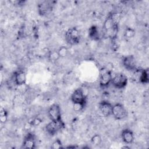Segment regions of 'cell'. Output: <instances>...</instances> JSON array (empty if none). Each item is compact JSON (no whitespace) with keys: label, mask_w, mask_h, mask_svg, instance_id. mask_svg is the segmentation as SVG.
Returning a JSON list of instances; mask_svg holds the SVG:
<instances>
[{"label":"cell","mask_w":149,"mask_h":149,"mask_svg":"<svg viewBox=\"0 0 149 149\" xmlns=\"http://www.w3.org/2000/svg\"><path fill=\"white\" fill-rule=\"evenodd\" d=\"M148 69H142L139 79V82L143 84H147L148 83Z\"/></svg>","instance_id":"16"},{"label":"cell","mask_w":149,"mask_h":149,"mask_svg":"<svg viewBox=\"0 0 149 149\" xmlns=\"http://www.w3.org/2000/svg\"><path fill=\"white\" fill-rule=\"evenodd\" d=\"M73 104V109L76 112H80L83 109V108L85 107V104Z\"/></svg>","instance_id":"23"},{"label":"cell","mask_w":149,"mask_h":149,"mask_svg":"<svg viewBox=\"0 0 149 149\" xmlns=\"http://www.w3.org/2000/svg\"><path fill=\"white\" fill-rule=\"evenodd\" d=\"M91 143L94 146H99L102 143V139L100 134H95L91 138Z\"/></svg>","instance_id":"18"},{"label":"cell","mask_w":149,"mask_h":149,"mask_svg":"<svg viewBox=\"0 0 149 149\" xmlns=\"http://www.w3.org/2000/svg\"><path fill=\"white\" fill-rule=\"evenodd\" d=\"M113 105L111 102L107 101H102L99 104V109L101 113L105 117L112 115V110Z\"/></svg>","instance_id":"10"},{"label":"cell","mask_w":149,"mask_h":149,"mask_svg":"<svg viewBox=\"0 0 149 149\" xmlns=\"http://www.w3.org/2000/svg\"><path fill=\"white\" fill-rule=\"evenodd\" d=\"M88 36L94 41H98L100 38L98 27L96 26H91L88 29Z\"/></svg>","instance_id":"14"},{"label":"cell","mask_w":149,"mask_h":149,"mask_svg":"<svg viewBox=\"0 0 149 149\" xmlns=\"http://www.w3.org/2000/svg\"><path fill=\"white\" fill-rule=\"evenodd\" d=\"M51 147L53 149H59L62 148V144L61 141L59 139H56L52 143Z\"/></svg>","instance_id":"22"},{"label":"cell","mask_w":149,"mask_h":149,"mask_svg":"<svg viewBox=\"0 0 149 149\" xmlns=\"http://www.w3.org/2000/svg\"><path fill=\"white\" fill-rule=\"evenodd\" d=\"M70 99L73 104H86V97L81 88H77L73 92Z\"/></svg>","instance_id":"7"},{"label":"cell","mask_w":149,"mask_h":149,"mask_svg":"<svg viewBox=\"0 0 149 149\" xmlns=\"http://www.w3.org/2000/svg\"><path fill=\"white\" fill-rule=\"evenodd\" d=\"M65 40L69 44L72 45L79 44L80 40V35L77 29L74 27L69 28L65 33Z\"/></svg>","instance_id":"2"},{"label":"cell","mask_w":149,"mask_h":149,"mask_svg":"<svg viewBox=\"0 0 149 149\" xmlns=\"http://www.w3.org/2000/svg\"><path fill=\"white\" fill-rule=\"evenodd\" d=\"M136 34V30L131 27H127L124 32V37L126 39H130L134 37Z\"/></svg>","instance_id":"17"},{"label":"cell","mask_w":149,"mask_h":149,"mask_svg":"<svg viewBox=\"0 0 149 149\" xmlns=\"http://www.w3.org/2000/svg\"><path fill=\"white\" fill-rule=\"evenodd\" d=\"M103 29L105 33L108 36L112 38L116 37L118 30V26L113 15H111L107 17L104 23Z\"/></svg>","instance_id":"1"},{"label":"cell","mask_w":149,"mask_h":149,"mask_svg":"<svg viewBox=\"0 0 149 149\" xmlns=\"http://www.w3.org/2000/svg\"><path fill=\"white\" fill-rule=\"evenodd\" d=\"M14 83L16 85L21 86L26 84V76L25 73L22 70H17L14 73Z\"/></svg>","instance_id":"12"},{"label":"cell","mask_w":149,"mask_h":149,"mask_svg":"<svg viewBox=\"0 0 149 149\" xmlns=\"http://www.w3.org/2000/svg\"><path fill=\"white\" fill-rule=\"evenodd\" d=\"M112 115L117 120H122L127 116V112L122 104L118 103L112 107Z\"/></svg>","instance_id":"4"},{"label":"cell","mask_w":149,"mask_h":149,"mask_svg":"<svg viewBox=\"0 0 149 149\" xmlns=\"http://www.w3.org/2000/svg\"><path fill=\"white\" fill-rule=\"evenodd\" d=\"M58 53L60 58H65L66 57L68 54V49L65 46H62L61 47L58 49Z\"/></svg>","instance_id":"19"},{"label":"cell","mask_w":149,"mask_h":149,"mask_svg":"<svg viewBox=\"0 0 149 149\" xmlns=\"http://www.w3.org/2000/svg\"><path fill=\"white\" fill-rule=\"evenodd\" d=\"M127 77L123 73L116 74L112 77L111 84L116 88L121 89L125 87L127 84Z\"/></svg>","instance_id":"5"},{"label":"cell","mask_w":149,"mask_h":149,"mask_svg":"<svg viewBox=\"0 0 149 149\" xmlns=\"http://www.w3.org/2000/svg\"><path fill=\"white\" fill-rule=\"evenodd\" d=\"M51 9V5L47 2H43L38 5V10L40 15H46Z\"/></svg>","instance_id":"15"},{"label":"cell","mask_w":149,"mask_h":149,"mask_svg":"<svg viewBox=\"0 0 149 149\" xmlns=\"http://www.w3.org/2000/svg\"><path fill=\"white\" fill-rule=\"evenodd\" d=\"M48 58H49V60L51 61H56L60 57L58 55L57 51H51L49 52V53L48 54Z\"/></svg>","instance_id":"21"},{"label":"cell","mask_w":149,"mask_h":149,"mask_svg":"<svg viewBox=\"0 0 149 149\" xmlns=\"http://www.w3.org/2000/svg\"><path fill=\"white\" fill-rule=\"evenodd\" d=\"M121 137L125 143L131 144L134 140V134L131 130L125 129L122 131Z\"/></svg>","instance_id":"13"},{"label":"cell","mask_w":149,"mask_h":149,"mask_svg":"<svg viewBox=\"0 0 149 149\" xmlns=\"http://www.w3.org/2000/svg\"><path fill=\"white\" fill-rule=\"evenodd\" d=\"M65 127V123L62 120L52 121L51 120L45 126L47 132L51 136H54L59 130Z\"/></svg>","instance_id":"3"},{"label":"cell","mask_w":149,"mask_h":149,"mask_svg":"<svg viewBox=\"0 0 149 149\" xmlns=\"http://www.w3.org/2000/svg\"><path fill=\"white\" fill-rule=\"evenodd\" d=\"M8 119V113L6 111L3 109L1 108V112H0V120L2 123H4L6 122Z\"/></svg>","instance_id":"20"},{"label":"cell","mask_w":149,"mask_h":149,"mask_svg":"<svg viewBox=\"0 0 149 149\" xmlns=\"http://www.w3.org/2000/svg\"><path fill=\"white\" fill-rule=\"evenodd\" d=\"M36 147V139L34 134L29 133L24 138L22 148L33 149Z\"/></svg>","instance_id":"11"},{"label":"cell","mask_w":149,"mask_h":149,"mask_svg":"<svg viewBox=\"0 0 149 149\" xmlns=\"http://www.w3.org/2000/svg\"><path fill=\"white\" fill-rule=\"evenodd\" d=\"M112 76L110 70H106L100 74V85L101 87H107L111 83Z\"/></svg>","instance_id":"9"},{"label":"cell","mask_w":149,"mask_h":149,"mask_svg":"<svg viewBox=\"0 0 149 149\" xmlns=\"http://www.w3.org/2000/svg\"><path fill=\"white\" fill-rule=\"evenodd\" d=\"M48 116L51 120H62L61 110L59 105L57 104H52L48 110Z\"/></svg>","instance_id":"6"},{"label":"cell","mask_w":149,"mask_h":149,"mask_svg":"<svg viewBox=\"0 0 149 149\" xmlns=\"http://www.w3.org/2000/svg\"><path fill=\"white\" fill-rule=\"evenodd\" d=\"M122 63L125 69L129 71H134L136 69V61L133 55H127L122 61Z\"/></svg>","instance_id":"8"}]
</instances>
